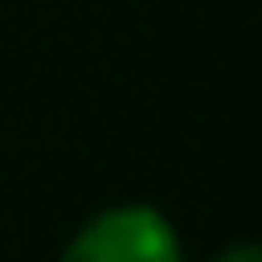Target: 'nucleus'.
Masks as SVG:
<instances>
[{"instance_id": "nucleus-1", "label": "nucleus", "mask_w": 262, "mask_h": 262, "mask_svg": "<svg viewBox=\"0 0 262 262\" xmlns=\"http://www.w3.org/2000/svg\"><path fill=\"white\" fill-rule=\"evenodd\" d=\"M58 262H185L180 228L146 199L107 204L73 228Z\"/></svg>"}, {"instance_id": "nucleus-2", "label": "nucleus", "mask_w": 262, "mask_h": 262, "mask_svg": "<svg viewBox=\"0 0 262 262\" xmlns=\"http://www.w3.org/2000/svg\"><path fill=\"white\" fill-rule=\"evenodd\" d=\"M214 262H262V248L253 243V238H238V243H228Z\"/></svg>"}]
</instances>
